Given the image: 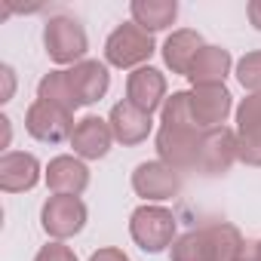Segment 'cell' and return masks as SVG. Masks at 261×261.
<instances>
[{
  "instance_id": "obj_2",
  "label": "cell",
  "mask_w": 261,
  "mask_h": 261,
  "mask_svg": "<svg viewBox=\"0 0 261 261\" xmlns=\"http://www.w3.org/2000/svg\"><path fill=\"white\" fill-rule=\"evenodd\" d=\"M243 255H246V240L227 221L203 224L175 237L169 252L172 261H243Z\"/></svg>"
},
{
  "instance_id": "obj_5",
  "label": "cell",
  "mask_w": 261,
  "mask_h": 261,
  "mask_svg": "<svg viewBox=\"0 0 261 261\" xmlns=\"http://www.w3.org/2000/svg\"><path fill=\"white\" fill-rule=\"evenodd\" d=\"M43 46L56 65H80L89 49V37L77 19L53 16L43 28Z\"/></svg>"
},
{
  "instance_id": "obj_14",
  "label": "cell",
  "mask_w": 261,
  "mask_h": 261,
  "mask_svg": "<svg viewBox=\"0 0 261 261\" xmlns=\"http://www.w3.org/2000/svg\"><path fill=\"white\" fill-rule=\"evenodd\" d=\"M108 123H111L114 142H120L123 148H133V145H142V142H148L151 129H154V120H151V114H142L139 108H133V105L126 101V98H123V101H117V105L111 108V117H108Z\"/></svg>"
},
{
  "instance_id": "obj_3",
  "label": "cell",
  "mask_w": 261,
  "mask_h": 261,
  "mask_svg": "<svg viewBox=\"0 0 261 261\" xmlns=\"http://www.w3.org/2000/svg\"><path fill=\"white\" fill-rule=\"evenodd\" d=\"M175 227H178L175 215L163 206H154V203H145L129 215V237L136 240V246L142 252H151V255L172 249Z\"/></svg>"
},
{
  "instance_id": "obj_11",
  "label": "cell",
  "mask_w": 261,
  "mask_h": 261,
  "mask_svg": "<svg viewBox=\"0 0 261 261\" xmlns=\"http://www.w3.org/2000/svg\"><path fill=\"white\" fill-rule=\"evenodd\" d=\"M126 101L139 108L142 114H154L157 108L166 105V77L163 71L145 65V68H136L133 74L126 77Z\"/></svg>"
},
{
  "instance_id": "obj_4",
  "label": "cell",
  "mask_w": 261,
  "mask_h": 261,
  "mask_svg": "<svg viewBox=\"0 0 261 261\" xmlns=\"http://www.w3.org/2000/svg\"><path fill=\"white\" fill-rule=\"evenodd\" d=\"M154 34L139 28L136 22L117 25L105 40V62L114 68H145V62L154 56Z\"/></svg>"
},
{
  "instance_id": "obj_6",
  "label": "cell",
  "mask_w": 261,
  "mask_h": 261,
  "mask_svg": "<svg viewBox=\"0 0 261 261\" xmlns=\"http://www.w3.org/2000/svg\"><path fill=\"white\" fill-rule=\"evenodd\" d=\"M74 114H68L65 108H56L49 101H34L25 114V129L28 136L43 142V145H62V142H71L74 136Z\"/></svg>"
},
{
  "instance_id": "obj_13",
  "label": "cell",
  "mask_w": 261,
  "mask_h": 261,
  "mask_svg": "<svg viewBox=\"0 0 261 261\" xmlns=\"http://www.w3.org/2000/svg\"><path fill=\"white\" fill-rule=\"evenodd\" d=\"M46 188L53 194L80 197L89 188V169L77 154H59L46 166Z\"/></svg>"
},
{
  "instance_id": "obj_16",
  "label": "cell",
  "mask_w": 261,
  "mask_h": 261,
  "mask_svg": "<svg viewBox=\"0 0 261 261\" xmlns=\"http://www.w3.org/2000/svg\"><path fill=\"white\" fill-rule=\"evenodd\" d=\"M68 77H71V86L80 98V105H95L105 98L108 86H111V74H108V65L98 62V59H83L80 65L68 68Z\"/></svg>"
},
{
  "instance_id": "obj_7",
  "label": "cell",
  "mask_w": 261,
  "mask_h": 261,
  "mask_svg": "<svg viewBox=\"0 0 261 261\" xmlns=\"http://www.w3.org/2000/svg\"><path fill=\"white\" fill-rule=\"evenodd\" d=\"M83 224H86V203L80 197L53 194L40 209V227L59 243L68 237H77L83 230Z\"/></svg>"
},
{
  "instance_id": "obj_15",
  "label": "cell",
  "mask_w": 261,
  "mask_h": 261,
  "mask_svg": "<svg viewBox=\"0 0 261 261\" xmlns=\"http://www.w3.org/2000/svg\"><path fill=\"white\" fill-rule=\"evenodd\" d=\"M40 181V163L34 154L25 151H7L0 157V191L7 194H25L37 188Z\"/></svg>"
},
{
  "instance_id": "obj_20",
  "label": "cell",
  "mask_w": 261,
  "mask_h": 261,
  "mask_svg": "<svg viewBox=\"0 0 261 261\" xmlns=\"http://www.w3.org/2000/svg\"><path fill=\"white\" fill-rule=\"evenodd\" d=\"M37 98L49 101L56 108H65L68 114H74L77 108H83L80 98H77V92H74V86H71L68 71H49V74H43L40 83H37Z\"/></svg>"
},
{
  "instance_id": "obj_24",
  "label": "cell",
  "mask_w": 261,
  "mask_h": 261,
  "mask_svg": "<svg viewBox=\"0 0 261 261\" xmlns=\"http://www.w3.org/2000/svg\"><path fill=\"white\" fill-rule=\"evenodd\" d=\"M246 13H249V22L255 25V31H261V0H252L246 7Z\"/></svg>"
},
{
  "instance_id": "obj_12",
  "label": "cell",
  "mask_w": 261,
  "mask_h": 261,
  "mask_svg": "<svg viewBox=\"0 0 261 261\" xmlns=\"http://www.w3.org/2000/svg\"><path fill=\"white\" fill-rule=\"evenodd\" d=\"M111 142H114L111 123L95 117V114H86L83 120H77L74 136H71V148H74V154L80 160H101V157H108Z\"/></svg>"
},
{
  "instance_id": "obj_10",
  "label": "cell",
  "mask_w": 261,
  "mask_h": 261,
  "mask_svg": "<svg viewBox=\"0 0 261 261\" xmlns=\"http://www.w3.org/2000/svg\"><path fill=\"white\" fill-rule=\"evenodd\" d=\"M233 108V95L224 83L215 86H194L191 89V117L200 129H215L224 126L227 114Z\"/></svg>"
},
{
  "instance_id": "obj_1",
  "label": "cell",
  "mask_w": 261,
  "mask_h": 261,
  "mask_svg": "<svg viewBox=\"0 0 261 261\" xmlns=\"http://www.w3.org/2000/svg\"><path fill=\"white\" fill-rule=\"evenodd\" d=\"M203 136L191 117V92H172L166 105L160 108V129H157V154L166 166L175 172L197 169L200 151H203Z\"/></svg>"
},
{
  "instance_id": "obj_22",
  "label": "cell",
  "mask_w": 261,
  "mask_h": 261,
  "mask_svg": "<svg viewBox=\"0 0 261 261\" xmlns=\"http://www.w3.org/2000/svg\"><path fill=\"white\" fill-rule=\"evenodd\" d=\"M34 261H77V255H74V249H71V246H65V243H59V240H53V243H46V246L34 255Z\"/></svg>"
},
{
  "instance_id": "obj_17",
  "label": "cell",
  "mask_w": 261,
  "mask_h": 261,
  "mask_svg": "<svg viewBox=\"0 0 261 261\" xmlns=\"http://www.w3.org/2000/svg\"><path fill=\"white\" fill-rule=\"evenodd\" d=\"M203 46H206V43H203L200 31L178 28V31H172V34L166 37V43H163V62H166V68H169L172 74L188 77V74H191V65H194V59H197V53H200Z\"/></svg>"
},
{
  "instance_id": "obj_23",
  "label": "cell",
  "mask_w": 261,
  "mask_h": 261,
  "mask_svg": "<svg viewBox=\"0 0 261 261\" xmlns=\"http://www.w3.org/2000/svg\"><path fill=\"white\" fill-rule=\"evenodd\" d=\"M89 261H129V255H126L123 249H117V246H105V249L92 252Z\"/></svg>"
},
{
  "instance_id": "obj_18",
  "label": "cell",
  "mask_w": 261,
  "mask_h": 261,
  "mask_svg": "<svg viewBox=\"0 0 261 261\" xmlns=\"http://www.w3.org/2000/svg\"><path fill=\"white\" fill-rule=\"evenodd\" d=\"M230 53L224 46H203L191 65V86H215V83H224V77L230 74Z\"/></svg>"
},
{
  "instance_id": "obj_21",
  "label": "cell",
  "mask_w": 261,
  "mask_h": 261,
  "mask_svg": "<svg viewBox=\"0 0 261 261\" xmlns=\"http://www.w3.org/2000/svg\"><path fill=\"white\" fill-rule=\"evenodd\" d=\"M237 80H240L243 89L261 92V49L246 53V56L237 62Z\"/></svg>"
},
{
  "instance_id": "obj_8",
  "label": "cell",
  "mask_w": 261,
  "mask_h": 261,
  "mask_svg": "<svg viewBox=\"0 0 261 261\" xmlns=\"http://www.w3.org/2000/svg\"><path fill=\"white\" fill-rule=\"evenodd\" d=\"M133 191L148 203L172 200L181 194V172H175L163 160H145L133 172Z\"/></svg>"
},
{
  "instance_id": "obj_9",
  "label": "cell",
  "mask_w": 261,
  "mask_h": 261,
  "mask_svg": "<svg viewBox=\"0 0 261 261\" xmlns=\"http://www.w3.org/2000/svg\"><path fill=\"white\" fill-rule=\"evenodd\" d=\"M237 160H240V154H237V133L233 129H227V126L206 129L197 172H203V175H224Z\"/></svg>"
},
{
  "instance_id": "obj_19",
  "label": "cell",
  "mask_w": 261,
  "mask_h": 261,
  "mask_svg": "<svg viewBox=\"0 0 261 261\" xmlns=\"http://www.w3.org/2000/svg\"><path fill=\"white\" fill-rule=\"evenodd\" d=\"M129 13H133V22L139 28L154 34V31H166L175 22L178 4H175V0H133Z\"/></svg>"
},
{
  "instance_id": "obj_25",
  "label": "cell",
  "mask_w": 261,
  "mask_h": 261,
  "mask_svg": "<svg viewBox=\"0 0 261 261\" xmlns=\"http://www.w3.org/2000/svg\"><path fill=\"white\" fill-rule=\"evenodd\" d=\"M243 261H261V240L246 243V255H243Z\"/></svg>"
}]
</instances>
